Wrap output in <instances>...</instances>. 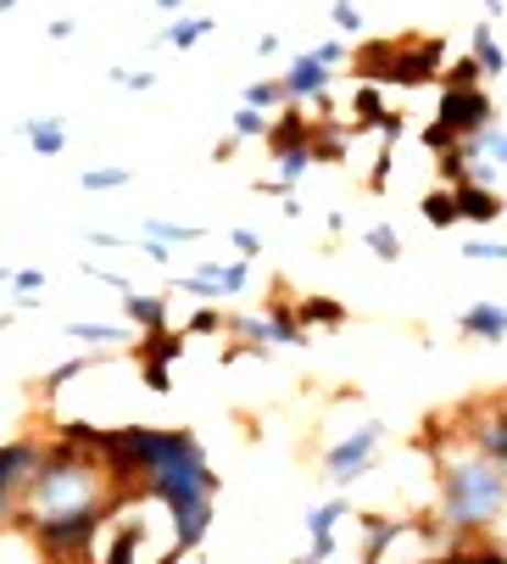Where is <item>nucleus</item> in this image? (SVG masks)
I'll use <instances>...</instances> for the list:
<instances>
[{"instance_id":"obj_1","label":"nucleus","mask_w":507,"mask_h":564,"mask_svg":"<svg viewBox=\"0 0 507 564\" xmlns=\"http://www.w3.org/2000/svg\"><path fill=\"white\" fill-rule=\"evenodd\" d=\"M502 509H507V469L502 464L463 453L458 464L441 469V520L452 531H485Z\"/></svg>"},{"instance_id":"obj_2","label":"nucleus","mask_w":507,"mask_h":564,"mask_svg":"<svg viewBox=\"0 0 507 564\" xmlns=\"http://www.w3.org/2000/svg\"><path fill=\"white\" fill-rule=\"evenodd\" d=\"M379 442H385V425H379V420H368V425H363V431H352L346 442H334V447L323 453V469H329L334 487H352V480H363V475L374 469Z\"/></svg>"},{"instance_id":"obj_3","label":"nucleus","mask_w":507,"mask_h":564,"mask_svg":"<svg viewBox=\"0 0 507 564\" xmlns=\"http://www.w3.org/2000/svg\"><path fill=\"white\" fill-rule=\"evenodd\" d=\"M229 325L251 341V347H307V330L296 325V313L285 302L263 307V313H234Z\"/></svg>"},{"instance_id":"obj_4","label":"nucleus","mask_w":507,"mask_h":564,"mask_svg":"<svg viewBox=\"0 0 507 564\" xmlns=\"http://www.w3.org/2000/svg\"><path fill=\"white\" fill-rule=\"evenodd\" d=\"M441 56H447V40H401V45H390L385 85H407V90L425 85V78H436Z\"/></svg>"},{"instance_id":"obj_5","label":"nucleus","mask_w":507,"mask_h":564,"mask_svg":"<svg viewBox=\"0 0 507 564\" xmlns=\"http://www.w3.org/2000/svg\"><path fill=\"white\" fill-rule=\"evenodd\" d=\"M491 118H496V107H491L485 90H447L441 107H436V123H447L452 134H474V129H485Z\"/></svg>"},{"instance_id":"obj_6","label":"nucleus","mask_w":507,"mask_h":564,"mask_svg":"<svg viewBox=\"0 0 507 564\" xmlns=\"http://www.w3.org/2000/svg\"><path fill=\"white\" fill-rule=\"evenodd\" d=\"M329 73H334V67H318V62L301 51V56L285 67L279 90H285V101H290V107H307V101H318V96L329 90Z\"/></svg>"},{"instance_id":"obj_7","label":"nucleus","mask_w":507,"mask_h":564,"mask_svg":"<svg viewBox=\"0 0 507 564\" xmlns=\"http://www.w3.org/2000/svg\"><path fill=\"white\" fill-rule=\"evenodd\" d=\"M452 196H458V218H463V224H496V218H502V196H496V185H474V180H463V185H452Z\"/></svg>"},{"instance_id":"obj_8","label":"nucleus","mask_w":507,"mask_h":564,"mask_svg":"<svg viewBox=\"0 0 507 564\" xmlns=\"http://www.w3.org/2000/svg\"><path fill=\"white\" fill-rule=\"evenodd\" d=\"M474 453L507 469V409H485V414H474Z\"/></svg>"},{"instance_id":"obj_9","label":"nucleus","mask_w":507,"mask_h":564,"mask_svg":"<svg viewBox=\"0 0 507 564\" xmlns=\"http://www.w3.org/2000/svg\"><path fill=\"white\" fill-rule=\"evenodd\" d=\"M458 330L474 336V341H507V307H502V302H474V307L458 318Z\"/></svg>"},{"instance_id":"obj_10","label":"nucleus","mask_w":507,"mask_h":564,"mask_svg":"<svg viewBox=\"0 0 507 564\" xmlns=\"http://www.w3.org/2000/svg\"><path fill=\"white\" fill-rule=\"evenodd\" d=\"M290 313L301 330H341L346 325V302H334V296H301Z\"/></svg>"},{"instance_id":"obj_11","label":"nucleus","mask_w":507,"mask_h":564,"mask_svg":"<svg viewBox=\"0 0 507 564\" xmlns=\"http://www.w3.org/2000/svg\"><path fill=\"white\" fill-rule=\"evenodd\" d=\"M263 140H268V151H290V145H307V140H312V118H307L301 107H290V101H285V112H279V118L268 123V134H263Z\"/></svg>"},{"instance_id":"obj_12","label":"nucleus","mask_w":507,"mask_h":564,"mask_svg":"<svg viewBox=\"0 0 507 564\" xmlns=\"http://www.w3.org/2000/svg\"><path fill=\"white\" fill-rule=\"evenodd\" d=\"M185 341H190V336H174V330L162 325V330H140L134 352H140V364H162V369H167V364L185 352Z\"/></svg>"},{"instance_id":"obj_13","label":"nucleus","mask_w":507,"mask_h":564,"mask_svg":"<svg viewBox=\"0 0 507 564\" xmlns=\"http://www.w3.org/2000/svg\"><path fill=\"white\" fill-rule=\"evenodd\" d=\"M23 140L34 145V156H62L67 151V123L62 118H29L23 123Z\"/></svg>"},{"instance_id":"obj_14","label":"nucleus","mask_w":507,"mask_h":564,"mask_svg":"<svg viewBox=\"0 0 507 564\" xmlns=\"http://www.w3.org/2000/svg\"><path fill=\"white\" fill-rule=\"evenodd\" d=\"M123 318L134 330H162L167 325V296H140V291H129L123 296Z\"/></svg>"},{"instance_id":"obj_15","label":"nucleus","mask_w":507,"mask_h":564,"mask_svg":"<svg viewBox=\"0 0 507 564\" xmlns=\"http://www.w3.org/2000/svg\"><path fill=\"white\" fill-rule=\"evenodd\" d=\"M352 514V498L346 492H334L329 503H318V509H307V536H329L334 525H341Z\"/></svg>"},{"instance_id":"obj_16","label":"nucleus","mask_w":507,"mask_h":564,"mask_svg":"<svg viewBox=\"0 0 507 564\" xmlns=\"http://www.w3.org/2000/svg\"><path fill=\"white\" fill-rule=\"evenodd\" d=\"M207 34H212V18H179V23H167V29H162L156 45H167V51H190V45L207 40Z\"/></svg>"},{"instance_id":"obj_17","label":"nucleus","mask_w":507,"mask_h":564,"mask_svg":"<svg viewBox=\"0 0 507 564\" xmlns=\"http://www.w3.org/2000/svg\"><path fill=\"white\" fill-rule=\"evenodd\" d=\"M469 56L480 62V73H485V78H502V67H507V56H502V45H496L491 23H474V51H469Z\"/></svg>"},{"instance_id":"obj_18","label":"nucleus","mask_w":507,"mask_h":564,"mask_svg":"<svg viewBox=\"0 0 507 564\" xmlns=\"http://www.w3.org/2000/svg\"><path fill=\"white\" fill-rule=\"evenodd\" d=\"M67 336L73 341H90V347H123L129 341V325H90V318H73Z\"/></svg>"},{"instance_id":"obj_19","label":"nucleus","mask_w":507,"mask_h":564,"mask_svg":"<svg viewBox=\"0 0 507 564\" xmlns=\"http://www.w3.org/2000/svg\"><path fill=\"white\" fill-rule=\"evenodd\" d=\"M174 291H185V296H196V302H223V280H218V263H207L201 274H179V280H174Z\"/></svg>"},{"instance_id":"obj_20","label":"nucleus","mask_w":507,"mask_h":564,"mask_svg":"<svg viewBox=\"0 0 507 564\" xmlns=\"http://www.w3.org/2000/svg\"><path fill=\"white\" fill-rule=\"evenodd\" d=\"M207 229L201 224H167V218H145V240H162V247H190Z\"/></svg>"},{"instance_id":"obj_21","label":"nucleus","mask_w":507,"mask_h":564,"mask_svg":"<svg viewBox=\"0 0 507 564\" xmlns=\"http://www.w3.org/2000/svg\"><path fill=\"white\" fill-rule=\"evenodd\" d=\"M240 107H251V112H268V118H274V112L285 107V90L274 85V78H257V85H245V90H240Z\"/></svg>"},{"instance_id":"obj_22","label":"nucleus","mask_w":507,"mask_h":564,"mask_svg":"<svg viewBox=\"0 0 507 564\" xmlns=\"http://www.w3.org/2000/svg\"><path fill=\"white\" fill-rule=\"evenodd\" d=\"M418 207H425L430 229H452V224H463V218H458V196H452V185H447V191H430Z\"/></svg>"},{"instance_id":"obj_23","label":"nucleus","mask_w":507,"mask_h":564,"mask_svg":"<svg viewBox=\"0 0 507 564\" xmlns=\"http://www.w3.org/2000/svg\"><path fill=\"white\" fill-rule=\"evenodd\" d=\"M363 531H368L363 564H379V558H385V547L396 542V520H385V514H368V520H363Z\"/></svg>"},{"instance_id":"obj_24","label":"nucleus","mask_w":507,"mask_h":564,"mask_svg":"<svg viewBox=\"0 0 507 564\" xmlns=\"http://www.w3.org/2000/svg\"><path fill=\"white\" fill-rule=\"evenodd\" d=\"M346 145H352V140H341V129H318V123H312V140H307L312 163H341Z\"/></svg>"},{"instance_id":"obj_25","label":"nucleus","mask_w":507,"mask_h":564,"mask_svg":"<svg viewBox=\"0 0 507 564\" xmlns=\"http://www.w3.org/2000/svg\"><path fill=\"white\" fill-rule=\"evenodd\" d=\"M134 174L129 169H90V174H78V191L84 196H107V191H123Z\"/></svg>"},{"instance_id":"obj_26","label":"nucleus","mask_w":507,"mask_h":564,"mask_svg":"<svg viewBox=\"0 0 507 564\" xmlns=\"http://www.w3.org/2000/svg\"><path fill=\"white\" fill-rule=\"evenodd\" d=\"M363 247H368L379 263H396V258H401V235H396L390 224H374V229L363 235Z\"/></svg>"},{"instance_id":"obj_27","label":"nucleus","mask_w":507,"mask_h":564,"mask_svg":"<svg viewBox=\"0 0 507 564\" xmlns=\"http://www.w3.org/2000/svg\"><path fill=\"white\" fill-rule=\"evenodd\" d=\"M274 156H279V180L296 191V185H301V174L312 169V151H307V145H290V151H274Z\"/></svg>"},{"instance_id":"obj_28","label":"nucleus","mask_w":507,"mask_h":564,"mask_svg":"<svg viewBox=\"0 0 507 564\" xmlns=\"http://www.w3.org/2000/svg\"><path fill=\"white\" fill-rule=\"evenodd\" d=\"M96 364H101V358H73V364H62V369H51V375L40 380V391H45V397H56V391H62L67 380H78V375H90Z\"/></svg>"},{"instance_id":"obj_29","label":"nucleus","mask_w":507,"mask_h":564,"mask_svg":"<svg viewBox=\"0 0 507 564\" xmlns=\"http://www.w3.org/2000/svg\"><path fill=\"white\" fill-rule=\"evenodd\" d=\"M463 263H507V240H485V235L463 240Z\"/></svg>"},{"instance_id":"obj_30","label":"nucleus","mask_w":507,"mask_h":564,"mask_svg":"<svg viewBox=\"0 0 507 564\" xmlns=\"http://www.w3.org/2000/svg\"><path fill=\"white\" fill-rule=\"evenodd\" d=\"M268 112H251V107H234V140H263L268 134Z\"/></svg>"},{"instance_id":"obj_31","label":"nucleus","mask_w":507,"mask_h":564,"mask_svg":"<svg viewBox=\"0 0 507 564\" xmlns=\"http://www.w3.org/2000/svg\"><path fill=\"white\" fill-rule=\"evenodd\" d=\"M223 325H229V318H223V313H218L212 302H201V307L190 313V325H185V336H218Z\"/></svg>"},{"instance_id":"obj_32","label":"nucleus","mask_w":507,"mask_h":564,"mask_svg":"<svg viewBox=\"0 0 507 564\" xmlns=\"http://www.w3.org/2000/svg\"><path fill=\"white\" fill-rule=\"evenodd\" d=\"M218 280H223V296H240L251 285V258H234V263H218Z\"/></svg>"},{"instance_id":"obj_33","label":"nucleus","mask_w":507,"mask_h":564,"mask_svg":"<svg viewBox=\"0 0 507 564\" xmlns=\"http://www.w3.org/2000/svg\"><path fill=\"white\" fill-rule=\"evenodd\" d=\"M307 56H312L318 67H341V62H352V45H346V40H318Z\"/></svg>"},{"instance_id":"obj_34","label":"nucleus","mask_w":507,"mask_h":564,"mask_svg":"<svg viewBox=\"0 0 507 564\" xmlns=\"http://www.w3.org/2000/svg\"><path fill=\"white\" fill-rule=\"evenodd\" d=\"M379 90H385V85H363V90H357V118H363V123H379V118H385V96H379Z\"/></svg>"},{"instance_id":"obj_35","label":"nucleus","mask_w":507,"mask_h":564,"mask_svg":"<svg viewBox=\"0 0 507 564\" xmlns=\"http://www.w3.org/2000/svg\"><path fill=\"white\" fill-rule=\"evenodd\" d=\"M112 85H118V90H134V96H140V90H151V85H156V78H151L145 67H112Z\"/></svg>"},{"instance_id":"obj_36","label":"nucleus","mask_w":507,"mask_h":564,"mask_svg":"<svg viewBox=\"0 0 507 564\" xmlns=\"http://www.w3.org/2000/svg\"><path fill=\"white\" fill-rule=\"evenodd\" d=\"M329 18H334V29H346V34H363V12L352 7V0H334V7H329Z\"/></svg>"},{"instance_id":"obj_37","label":"nucleus","mask_w":507,"mask_h":564,"mask_svg":"<svg viewBox=\"0 0 507 564\" xmlns=\"http://www.w3.org/2000/svg\"><path fill=\"white\" fill-rule=\"evenodd\" d=\"M458 140H463V134H452V129H447V123H430V129H425V145H430V151H436V156H441V151H452V145H458Z\"/></svg>"},{"instance_id":"obj_38","label":"nucleus","mask_w":507,"mask_h":564,"mask_svg":"<svg viewBox=\"0 0 507 564\" xmlns=\"http://www.w3.org/2000/svg\"><path fill=\"white\" fill-rule=\"evenodd\" d=\"M7 285H18L23 296H40V285H45V269H12V280Z\"/></svg>"},{"instance_id":"obj_39","label":"nucleus","mask_w":507,"mask_h":564,"mask_svg":"<svg viewBox=\"0 0 507 564\" xmlns=\"http://www.w3.org/2000/svg\"><path fill=\"white\" fill-rule=\"evenodd\" d=\"M234 252H240V258H257V252H263V235H257V229H234Z\"/></svg>"},{"instance_id":"obj_40","label":"nucleus","mask_w":507,"mask_h":564,"mask_svg":"<svg viewBox=\"0 0 507 564\" xmlns=\"http://www.w3.org/2000/svg\"><path fill=\"white\" fill-rule=\"evenodd\" d=\"M145 386L151 391H174V375H167L162 364H145Z\"/></svg>"},{"instance_id":"obj_41","label":"nucleus","mask_w":507,"mask_h":564,"mask_svg":"<svg viewBox=\"0 0 507 564\" xmlns=\"http://www.w3.org/2000/svg\"><path fill=\"white\" fill-rule=\"evenodd\" d=\"M151 7H156V12H179V7H185V0H151Z\"/></svg>"},{"instance_id":"obj_42","label":"nucleus","mask_w":507,"mask_h":564,"mask_svg":"<svg viewBox=\"0 0 507 564\" xmlns=\"http://www.w3.org/2000/svg\"><path fill=\"white\" fill-rule=\"evenodd\" d=\"M23 7V0H0V18H7V12H18Z\"/></svg>"},{"instance_id":"obj_43","label":"nucleus","mask_w":507,"mask_h":564,"mask_svg":"<svg viewBox=\"0 0 507 564\" xmlns=\"http://www.w3.org/2000/svg\"><path fill=\"white\" fill-rule=\"evenodd\" d=\"M290 564H312V558H307V553H301V558H290Z\"/></svg>"}]
</instances>
